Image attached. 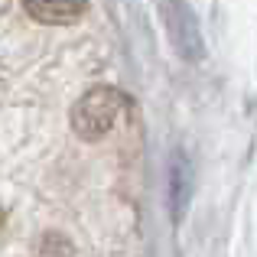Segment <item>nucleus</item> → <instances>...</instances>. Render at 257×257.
<instances>
[{
	"label": "nucleus",
	"instance_id": "nucleus-3",
	"mask_svg": "<svg viewBox=\"0 0 257 257\" xmlns=\"http://www.w3.org/2000/svg\"><path fill=\"white\" fill-rule=\"evenodd\" d=\"M23 7L39 23H72L85 13L88 0H23Z\"/></svg>",
	"mask_w": 257,
	"mask_h": 257
},
{
	"label": "nucleus",
	"instance_id": "nucleus-4",
	"mask_svg": "<svg viewBox=\"0 0 257 257\" xmlns=\"http://www.w3.org/2000/svg\"><path fill=\"white\" fill-rule=\"evenodd\" d=\"M189 192H192V166L182 153L173 157L170 166V202H173V215H182L189 205Z\"/></svg>",
	"mask_w": 257,
	"mask_h": 257
},
{
	"label": "nucleus",
	"instance_id": "nucleus-2",
	"mask_svg": "<svg viewBox=\"0 0 257 257\" xmlns=\"http://www.w3.org/2000/svg\"><path fill=\"white\" fill-rule=\"evenodd\" d=\"M160 13H163L166 23V36H170L173 49L179 52L189 62H199L205 56V39H202V26L195 20L192 7L186 0H163L160 4Z\"/></svg>",
	"mask_w": 257,
	"mask_h": 257
},
{
	"label": "nucleus",
	"instance_id": "nucleus-1",
	"mask_svg": "<svg viewBox=\"0 0 257 257\" xmlns=\"http://www.w3.org/2000/svg\"><path fill=\"white\" fill-rule=\"evenodd\" d=\"M127 111L124 91L111 85H98L91 91H85L78 98V104L72 107V127L82 140H101L117 127V120Z\"/></svg>",
	"mask_w": 257,
	"mask_h": 257
}]
</instances>
